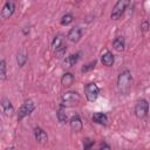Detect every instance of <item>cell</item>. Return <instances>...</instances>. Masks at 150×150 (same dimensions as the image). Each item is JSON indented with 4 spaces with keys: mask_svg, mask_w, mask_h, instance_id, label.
<instances>
[{
    "mask_svg": "<svg viewBox=\"0 0 150 150\" xmlns=\"http://www.w3.org/2000/svg\"><path fill=\"white\" fill-rule=\"evenodd\" d=\"M93 122H95L96 124L100 125H107L108 124V116L104 112H95L91 117Z\"/></svg>",
    "mask_w": 150,
    "mask_h": 150,
    "instance_id": "obj_13",
    "label": "cell"
},
{
    "mask_svg": "<svg viewBox=\"0 0 150 150\" xmlns=\"http://www.w3.org/2000/svg\"><path fill=\"white\" fill-rule=\"evenodd\" d=\"M131 83H132L131 73L128 69L122 70L118 75V77H117V88H118L120 93L121 94H127L131 88Z\"/></svg>",
    "mask_w": 150,
    "mask_h": 150,
    "instance_id": "obj_1",
    "label": "cell"
},
{
    "mask_svg": "<svg viewBox=\"0 0 150 150\" xmlns=\"http://www.w3.org/2000/svg\"><path fill=\"white\" fill-rule=\"evenodd\" d=\"M81 35H82L81 28H80V27H74V28H71V29L68 32L67 39H68L70 42H77V41L81 39Z\"/></svg>",
    "mask_w": 150,
    "mask_h": 150,
    "instance_id": "obj_12",
    "label": "cell"
},
{
    "mask_svg": "<svg viewBox=\"0 0 150 150\" xmlns=\"http://www.w3.org/2000/svg\"><path fill=\"white\" fill-rule=\"evenodd\" d=\"M80 101H81V96L76 91H66L60 97V104L62 108L74 107L77 103H80Z\"/></svg>",
    "mask_w": 150,
    "mask_h": 150,
    "instance_id": "obj_2",
    "label": "cell"
},
{
    "mask_svg": "<svg viewBox=\"0 0 150 150\" xmlns=\"http://www.w3.org/2000/svg\"><path fill=\"white\" fill-rule=\"evenodd\" d=\"M73 82H74V75L71 74V73H64L63 75H62V77H61V83H62V86L63 87H70L71 84H73Z\"/></svg>",
    "mask_w": 150,
    "mask_h": 150,
    "instance_id": "obj_16",
    "label": "cell"
},
{
    "mask_svg": "<svg viewBox=\"0 0 150 150\" xmlns=\"http://www.w3.org/2000/svg\"><path fill=\"white\" fill-rule=\"evenodd\" d=\"M0 79L1 81L6 80V61L5 60L0 61Z\"/></svg>",
    "mask_w": 150,
    "mask_h": 150,
    "instance_id": "obj_21",
    "label": "cell"
},
{
    "mask_svg": "<svg viewBox=\"0 0 150 150\" xmlns=\"http://www.w3.org/2000/svg\"><path fill=\"white\" fill-rule=\"evenodd\" d=\"M128 5H129V1L128 0H118L114 5V7H112L111 15H110L111 19L112 20H118L122 16V14L124 13V11H125V8H127Z\"/></svg>",
    "mask_w": 150,
    "mask_h": 150,
    "instance_id": "obj_6",
    "label": "cell"
},
{
    "mask_svg": "<svg viewBox=\"0 0 150 150\" xmlns=\"http://www.w3.org/2000/svg\"><path fill=\"white\" fill-rule=\"evenodd\" d=\"M124 46H125V41H124V38L123 36H117L112 41V47L117 52H122L124 49Z\"/></svg>",
    "mask_w": 150,
    "mask_h": 150,
    "instance_id": "obj_15",
    "label": "cell"
},
{
    "mask_svg": "<svg viewBox=\"0 0 150 150\" xmlns=\"http://www.w3.org/2000/svg\"><path fill=\"white\" fill-rule=\"evenodd\" d=\"M26 61H27V56H26V54H23L22 52L18 53V55H16V62H18L19 67H22V66L26 63Z\"/></svg>",
    "mask_w": 150,
    "mask_h": 150,
    "instance_id": "obj_20",
    "label": "cell"
},
{
    "mask_svg": "<svg viewBox=\"0 0 150 150\" xmlns=\"http://www.w3.org/2000/svg\"><path fill=\"white\" fill-rule=\"evenodd\" d=\"M95 66H96V61H91V62H89V63L84 64V66L81 68V71H82V73H87V71H89V70L94 69V68H95Z\"/></svg>",
    "mask_w": 150,
    "mask_h": 150,
    "instance_id": "obj_22",
    "label": "cell"
},
{
    "mask_svg": "<svg viewBox=\"0 0 150 150\" xmlns=\"http://www.w3.org/2000/svg\"><path fill=\"white\" fill-rule=\"evenodd\" d=\"M1 109H2V112L6 116H12L13 112H14V108H13L11 101L7 97H4L1 100Z\"/></svg>",
    "mask_w": 150,
    "mask_h": 150,
    "instance_id": "obj_11",
    "label": "cell"
},
{
    "mask_svg": "<svg viewBox=\"0 0 150 150\" xmlns=\"http://www.w3.org/2000/svg\"><path fill=\"white\" fill-rule=\"evenodd\" d=\"M69 125H70V129L74 131V132H80L83 128V124H82V121H81V117L75 114L70 117L69 120Z\"/></svg>",
    "mask_w": 150,
    "mask_h": 150,
    "instance_id": "obj_9",
    "label": "cell"
},
{
    "mask_svg": "<svg viewBox=\"0 0 150 150\" xmlns=\"http://www.w3.org/2000/svg\"><path fill=\"white\" fill-rule=\"evenodd\" d=\"M149 112V103L146 100L142 98L139 101H137L135 109H134V114L137 118H144Z\"/></svg>",
    "mask_w": 150,
    "mask_h": 150,
    "instance_id": "obj_5",
    "label": "cell"
},
{
    "mask_svg": "<svg viewBox=\"0 0 150 150\" xmlns=\"http://www.w3.org/2000/svg\"><path fill=\"white\" fill-rule=\"evenodd\" d=\"M94 145V141L91 138H84L83 139V150H90Z\"/></svg>",
    "mask_w": 150,
    "mask_h": 150,
    "instance_id": "obj_23",
    "label": "cell"
},
{
    "mask_svg": "<svg viewBox=\"0 0 150 150\" xmlns=\"http://www.w3.org/2000/svg\"><path fill=\"white\" fill-rule=\"evenodd\" d=\"M14 11H15V4L13 1H6L5 5L2 6V9H1V18L8 19L9 16H12Z\"/></svg>",
    "mask_w": 150,
    "mask_h": 150,
    "instance_id": "obj_8",
    "label": "cell"
},
{
    "mask_svg": "<svg viewBox=\"0 0 150 150\" xmlns=\"http://www.w3.org/2000/svg\"><path fill=\"white\" fill-rule=\"evenodd\" d=\"M34 137H35L36 142L40 144H46L48 141V136H47L46 131L43 129H41L40 127H36L34 129Z\"/></svg>",
    "mask_w": 150,
    "mask_h": 150,
    "instance_id": "obj_10",
    "label": "cell"
},
{
    "mask_svg": "<svg viewBox=\"0 0 150 150\" xmlns=\"http://www.w3.org/2000/svg\"><path fill=\"white\" fill-rule=\"evenodd\" d=\"M35 109V104L32 100H27L25 101L20 108H19V111H18V121H22L25 117H27L28 115H30Z\"/></svg>",
    "mask_w": 150,
    "mask_h": 150,
    "instance_id": "obj_4",
    "label": "cell"
},
{
    "mask_svg": "<svg viewBox=\"0 0 150 150\" xmlns=\"http://www.w3.org/2000/svg\"><path fill=\"white\" fill-rule=\"evenodd\" d=\"M56 117H57V121H59L61 124H66V123L68 122L67 112H66V110H64L62 107L57 110V112H56Z\"/></svg>",
    "mask_w": 150,
    "mask_h": 150,
    "instance_id": "obj_18",
    "label": "cell"
},
{
    "mask_svg": "<svg viewBox=\"0 0 150 150\" xmlns=\"http://www.w3.org/2000/svg\"><path fill=\"white\" fill-rule=\"evenodd\" d=\"M71 22H73V14H70V13H66L64 15H62V18L60 20V23L62 26H67Z\"/></svg>",
    "mask_w": 150,
    "mask_h": 150,
    "instance_id": "obj_19",
    "label": "cell"
},
{
    "mask_svg": "<svg viewBox=\"0 0 150 150\" xmlns=\"http://www.w3.org/2000/svg\"><path fill=\"white\" fill-rule=\"evenodd\" d=\"M52 47L54 49V54L56 57L61 59L66 52H67V45H66V40H64V36L62 34H57L54 39H53V42H52Z\"/></svg>",
    "mask_w": 150,
    "mask_h": 150,
    "instance_id": "obj_3",
    "label": "cell"
},
{
    "mask_svg": "<svg viewBox=\"0 0 150 150\" xmlns=\"http://www.w3.org/2000/svg\"><path fill=\"white\" fill-rule=\"evenodd\" d=\"M114 61H115V57H114L112 53H111V52H109V50H107V52L102 55V57H101V62H102L104 66H107V67L112 66Z\"/></svg>",
    "mask_w": 150,
    "mask_h": 150,
    "instance_id": "obj_14",
    "label": "cell"
},
{
    "mask_svg": "<svg viewBox=\"0 0 150 150\" xmlns=\"http://www.w3.org/2000/svg\"><path fill=\"white\" fill-rule=\"evenodd\" d=\"M141 28H142L143 32H146L148 28H149V22H148V21H143L142 25H141Z\"/></svg>",
    "mask_w": 150,
    "mask_h": 150,
    "instance_id": "obj_24",
    "label": "cell"
},
{
    "mask_svg": "<svg viewBox=\"0 0 150 150\" xmlns=\"http://www.w3.org/2000/svg\"><path fill=\"white\" fill-rule=\"evenodd\" d=\"M80 59V53H76V54H70L69 56L66 57L64 60V63L67 64V67H73Z\"/></svg>",
    "mask_w": 150,
    "mask_h": 150,
    "instance_id": "obj_17",
    "label": "cell"
},
{
    "mask_svg": "<svg viewBox=\"0 0 150 150\" xmlns=\"http://www.w3.org/2000/svg\"><path fill=\"white\" fill-rule=\"evenodd\" d=\"M84 95L89 102H94L100 95V88L96 86V83H87L84 86Z\"/></svg>",
    "mask_w": 150,
    "mask_h": 150,
    "instance_id": "obj_7",
    "label": "cell"
},
{
    "mask_svg": "<svg viewBox=\"0 0 150 150\" xmlns=\"http://www.w3.org/2000/svg\"><path fill=\"white\" fill-rule=\"evenodd\" d=\"M98 150H105V149H102V148H100V149H98Z\"/></svg>",
    "mask_w": 150,
    "mask_h": 150,
    "instance_id": "obj_25",
    "label": "cell"
}]
</instances>
